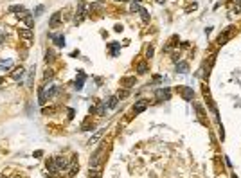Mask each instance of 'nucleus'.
<instances>
[{
  "instance_id": "1",
  "label": "nucleus",
  "mask_w": 241,
  "mask_h": 178,
  "mask_svg": "<svg viewBox=\"0 0 241 178\" xmlns=\"http://www.w3.org/2000/svg\"><path fill=\"white\" fill-rule=\"evenodd\" d=\"M86 16V6L85 4H79L77 6V13H76V23H81Z\"/></svg>"
},
{
  "instance_id": "2",
  "label": "nucleus",
  "mask_w": 241,
  "mask_h": 178,
  "mask_svg": "<svg viewBox=\"0 0 241 178\" xmlns=\"http://www.w3.org/2000/svg\"><path fill=\"white\" fill-rule=\"evenodd\" d=\"M169 97H171L169 88H160V90H157V101H168Z\"/></svg>"
},
{
  "instance_id": "3",
  "label": "nucleus",
  "mask_w": 241,
  "mask_h": 178,
  "mask_svg": "<svg viewBox=\"0 0 241 178\" xmlns=\"http://www.w3.org/2000/svg\"><path fill=\"white\" fill-rule=\"evenodd\" d=\"M54 162H56V166H58V169H60V171H65V169L69 168V164H70V162H67V158L65 157H56L54 158Z\"/></svg>"
},
{
  "instance_id": "4",
  "label": "nucleus",
  "mask_w": 241,
  "mask_h": 178,
  "mask_svg": "<svg viewBox=\"0 0 241 178\" xmlns=\"http://www.w3.org/2000/svg\"><path fill=\"white\" fill-rule=\"evenodd\" d=\"M178 92L182 94V97H184L185 101H191V99H193V90H191V88H187V86H180Z\"/></svg>"
},
{
  "instance_id": "5",
  "label": "nucleus",
  "mask_w": 241,
  "mask_h": 178,
  "mask_svg": "<svg viewBox=\"0 0 241 178\" xmlns=\"http://www.w3.org/2000/svg\"><path fill=\"white\" fill-rule=\"evenodd\" d=\"M61 23V13L58 11V13H54L52 18H51V22H49V27H58Z\"/></svg>"
},
{
  "instance_id": "6",
  "label": "nucleus",
  "mask_w": 241,
  "mask_h": 178,
  "mask_svg": "<svg viewBox=\"0 0 241 178\" xmlns=\"http://www.w3.org/2000/svg\"><path fill=\"white\" fill-rule=\"evenodd\" d=\"M79 171V164H77V157L72 158L70 162V171H69V176H76V173Z\"/></svg>"
},
{
  "instance_id": "7",
  "label": "nucleus",
  "mask_w": 241,
  "mask_h": 178,
  "mask_svg": "<svg viewBox=\"0 0 241 178\" xmlns=\"http://www.w3.org/2000/svg\"><path fill=\"white\" fill-rule=\"evenodd\" d=\"M23 74H25V68H23V67H18V68H15V70H13V79H15V81H22Z\"/></svg>"
},
{
  "instance_id": "8",
  "label": "nucleus",
  "mask_w": 241,
  "mask_h": 178,
  "mask_svg": "<svg viewBox=\"0 0 241 178\" xmlns=\"http://www.w3.org/2000/svg\"><path fill=\"white\" fill-rule=\"evenodd\" d=\"M146 108H148L146 101H139V103H135V106H133V112H135V114H140V112H144Z\"/></svg>"
},
{
  "instance_id": "9",
  "label": "nucleus",
  "mask_w": 241,
  "mask_h": 178,
  "mask_svg": "<svg viewBox=\"0 0 241 178\" xmlns=\"http://www.w3.org/2000/svg\"><path fill=\"white\" fill-rule=\"evenodd\" d=\"M13 68V60H2L0 61V70H11Z\"/></svg>"
},
{
  "instance_id": "10",
  "label": "nucleus",
  "mask_w": 241,
  "mask_h": 178,
  "mask_svg": "<svg viewBox=\"0 0 241 178\" xmlns=\"http://www.w3.org/2000/svg\"><path fill=\"white\" fill-rule=\"evenodd\" d=\"M20 38L27 40V42H31V40H32V32H31V29H20Z\"/></svg>"
},
{
  "instance_id": "11",
  "label": "nucleus",
  "mask_w": 241,
  "mask_h": 178,
  "mask_svg": "<svg viewBox=\"0 0 241 178\" xmlns=\"http://www.w3.org/2000/svg\"><path fill=\"white\" fill-rule=\"evenodd\" d=\"M47 169L52 173V175H56L60 169H58V166H56V162H54V158H51V160H47Z\"/></svg>"
},
{
  "instance_id": "12",
  "label": "nucleus",
  "mask_w": 241,
  "mask_h": 178,
  "mask_svg": "<svg viewBox=\"0 0 241 178\" xmlns=\"http://www.w3.org/2000/svg\"><path fill=\"white\" fill-rule=\"evenodd\" d=\"M49 36L54 40V43H56L58 47H63V45H65V38H63V36H54V34H49Z\"/></svg>"
},
{
  "instance_id": "13",
  "label": "nucleus",
  "mask_w": 241,
  "mask_h": 178,
  "mask_svg": "<svg viewBox=\"0 0 241 178\" xmlns=\"http://www.w3.org/2000/svg\"><path fill=\"white\" fill-rule=\"evenodd\" d=\"M54 60H56V54H54L52 49H49V51H47V54H45V61H47V63H52Z\"/></svg>"
},
{
  "instance_id": "14",
  "label": "nucleus",
  "mask_w": 241,
  "mask_h": 178,
  "mask_svg": "<svg viewBox=\"0 0 241 178\" xmlns=\"http://www.w3.org/2000/svg\"><path fill=\"white\" fill-rule=\"evenodd\" d=\"M177 70H178V72H187V70H189V65L185 61L177 63Z\"/></svg>"
},
{
  "instance_id": "15",
  "label": "nucleus",
  "mask_w": 241,
  "mask_h": 178,
  "mask_svg": "<svg viewBox=\"0 0 241 178\" xmlns=\"http://www.w3.org/2000/svg\"><path fill=\"white\" fill-rule=\"evenodd\" d=\"M117 101H119V97H117V95H112V97L108 99V108H112V110H114V108L117 106Z\"/></svg>"
},
{
  "instance_id": "16",
  "label": "nucleus",
  "mask_w": 241,
  "mask_h": 178,
  "mask_svg": "<svg viewBox=\"0 0 241 178\" xmlns=\"http://www.w3.org/2000/svg\"><path fill=\"white\" fill-rule=\"evenodd\" d=\"M23 22H25V23H27V25H29V29H31V27H34V20H32L31 13H27V14H25V16H23Z\"/></svg>"
},
{
  "instance_id": "17",
  "label": "nucleus",
  "mask_w": 241,
  "mask_h": 178,
  "mask_svg": "<svg viewBox=\"0 0 241 178\" xmlns=\"http://www.w3.org/2000/svg\"><path fill=\"white\" fill-rule=\"evenodd\" d=\"M45 101H47L45 92H43V88H40V90H38V103H40V105H45Z\"/></svg>"
},
{
  "instance_id": "18",
  "label": "nucleus",
  "mask_w": 241,
  "mask_h": 178,
  "mask_svg": "<svg viewBox=\"0 0 241 178\" xmlns=\"http://www.w3.org/2000/svg\"><path fill=\"white\" fill-rule=\"evenodd\" d=\"M135 83V76H131V77H126V79H123V86H131V85Z\"/></svg>"
},
{
  "instance_id": "19",
  "label": "nucleus",
  "mask_w": 241,
  "mask_h": 178,
  "mask_svg": "<svg viewBox=\"0 0 241 178\" xmlns=\"http://www.w3.org/2000/svg\"><path fill=\"white\" fill-rule=\"evenodd\" d=\"M85 77H86V76H85L83 72H79V81H76V88H77V90H81V86H83V83H85Z\"/></svg>"
},
{
  "instance_id": "20",
  "label": "nucleus",
  "mask_w": 241,
  "mask_h": 178,
  "mask_svg": "<svg viewBox=\"0 0 241 178\" xmlns=\"http://www.w3.org/2000/svg\"><path fill=\"white\" fill-rule=\"evenodd\" d=\"M139 13H140V16H142V20H144V22L149 20V13H148V11L144 9V7H140V11H139Z\"/></svg>"
},
{
  "instance_id": "21",
  "label": "nucleus",
  "mask_w": 241,
  "mask_h": 178,
  "mask_svg": "<svg viewBox=\"0 0 241 178\" xmlns=\"http://www.w3.org/2000/svg\"><path fill=\"white\" fill-rule=\"evenodd\" d=\"M110 49H112V56H115V54L119 52V43H112Z\"/></svg>"
},
{
  "instance_id": "22",
  "label": "nucleus",
  "mask_w": 241,
  "mask_h": 178,
  "mask_svg": "<svg viewBox=\"0 0 241 178\" xmlns=\"http://www.w3.org/2000/svg\"><path fill=\"white\" fill-rule=\"evenodd\" d=\"M146 68H148V65H146V61H144V63H140V65H139V70H137V72H139V74H144V72H146Z\"/></svg>"
},
{
  "instance_id": "23",
  "label": "nucleus",
  "mask_w": 241,
  "mask_h": 178,
  "mask_svg": "<svg viewBox=\"0 0 241 178\" xmlns=\"http://www.w3.org/2000/svg\"><path fill=\"white\" fill-rule=\"evenodd\" d=\"M52 76H54V70H52V68H47V70H45V79H51Z\"/></svg>"
},
{
  "instance_id": "24",
  "label": "nucleus",
  "mask_w": 241,
  "mask_h": 178,
  "mask_svg": "<svg viewBox=\"0 0 241 178\" xmlns=\"http://www.w3.org/2000/svg\"><path fill=\"white\" fill-rule=\"evenodd\" d=\"M32 76H34V68H31V76H29V81H27V86L32 88Z\"/></svg>"
},
{
  "instance_id": "25",
  "label": "nucleus",
  "mask_w": 241,
  "mask_h": 178,
  "mask_svg": "<svg viewBox=\"0 0 241 178\" xmlns=\"http://www.w3.org/2000/svg\"><path fill=\"white\" fill-rule=\"evenodd\" d=\"M42 11H43V6L36 7V11H34V18H36V16H40V14H42Z\"/></svg>"
},
{
  "instance_id": "26",
  "label": "nucleus",
  "mask_w": 241,
  "mask_h": 178,
  "mask_svg": "<svg viewBox=\"0 0 241 178\" xmlns=\"http://www.w3.org/2000/svg\"><path fill=\"white\" fill-rule=\"evenodd\" d=\"M146 54L149 56V58H151V56H153V49H151V47H148V49H146Z\"/></svg>"
},
{
  "instance_id": "27",
  "label": "nucleus",
  "mask_w": 241,
  "mask_h": 178,
  "mask_svg": "<svg viewBox=\"0 0 241 178\" xmlns=\"http://www.w3.org/2000/svg\"><path fill=\"white\" fill-rule=\"evenodd\" d=\"M4 42V36H2V34H0V43Z\"/></svg>"
},
{
  "instance_id": "28",
  "label": "nucleus",
  "mask_w": 241,
  "mask_h": 178,
  "mask_svg": "<svg viewBox=\"0 0 241 178\" xmlns=\"http://www.w3.org/2000/svg\"><path fill=\"white\" fill-rule=\"evenodd\" d=\"M2 83H4V79H2V77H0V85H2Z\"/></svg>"
},
{
  "instance_id": "29",
  "label": "nucleus",
  "mask_w": 241,
  "mask_h": 178,
  "mask_svg": "<svg viewBox=\"0 0 241 178\" xmlns=\"http://www.w3.org/2000/svg\"><path fill=\"white\" fill-rule=\"evenodd\" d=\"M133 2H140V0H133Z\"/></svg>"
},
{
  "instance_id": "30",
  "label": "nucleus",
  "mask_w": 241,
  "mask_h": 178,
  "mask_svg": "<svg viewBox=\"0 0 241 178\" xmlns=\"http://www.w3.org/2000/svg\"><path fill=\"white\" fill-rule=\"evenodd\" d=\"M121 2H126V0H121Z\"/></svg>"
},
{
  "instance_id": "31",
  "label": "nucleus",
  "mask_w": 241,
  "mask_h": 178,
  "mask_svg": "<svg viewBox=\"0 0 241 178\" xmlns=\"http://www.w3.org/2000/svg\"><path fill=\"white\" fill-rule=\"evenodd\" d=\"M232 178H236V176H232Z\"/></svg>"
}]
</instances>
